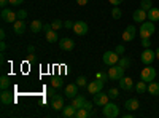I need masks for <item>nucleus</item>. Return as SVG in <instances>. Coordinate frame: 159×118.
Listing matches in <instances>:
<instances>
[{
    "mask_svg": "<svg viewBox=\"0 0 159 118\" xmlns=\"http://www.w3.org/2000/svg\"><path fill=\"white\" fill-rule=\"evenodd\" d=\"M156 32V27H154V22L153 21H145L140 24V29H139V35L140 38H150L153 34Z\"/></svg>",
    "mask_w": 159,
    "mask_h": 118,
    "instance_id": "obj_1",
    "label": "nucleus"
},
{
    "mask_svg": "<svg viewBox=\"0 0 159 118\" xmlns=\"http://www.w3.org/2000/svg\"><path fill=\"white\" fill-rule=\"evenodd\" d=\"M140 78H142L143 82H147V83L153 82L154 78H156V69L153 67L151 64L150 65H145V69H142V72H140Z\"/></svg>",
    "mask_w": 159,
    "mask_h": 118,
    "instance_id": "obj_2",
    "label": "nucleus"
},
{
    "mask_svg": "<svg viewBox=\"0 0 159 118\" xmlns=\"http://www.w3.org/2000/svg\"><path fill=\"white\" fill-rule=\"evenodd\" d=\"M103 116L105 118H116L118 115H119V107L116 106V104H113V102H107L103 106Z\"/></svg>",
    "mask_w": 159,
    "mask_h": 118,
    "instance_id": "obj_3",
    "label": "nucleus"
},
{
    "mask_svg": "<svg viewBox=\"0 0 159 118\" xmlns=\"http://www.w3.org/2000/svg\"><path fill=\"white\" fill-rule=\"evenodd\" d=\"M154 59H156V51H153L151 48H145V50H143V53L140 54V61H142L145 65L153 64Z\"/></svg>",
    "mask_w": 159,
    "mask_h": 118,
    "instance_id": "obj_4",
    "label": "nucleus"
},
{
    "mask_svg": "<svg viewBox=\"0 0 159 118\" xmlns=\"http://www.w3.org/2000/svg\"><path fill=\"white\" fill-rule=\"evenodd\" d=\"M119 58L121 56H119L116 51H105L103 56H102V61H103V64H107V65H115V64H118Z\"/></svg>",
    "mask_w": 159,
    "mask_h": 118,
    "instance_id": "obj_5",
    "label": "nucleus"
},
{
    "mask_svg": "<svg viewBox=\"0 0 159 118\" xmlns=\"http://www.w3.org/2000/svg\"><path fill=\"white\" fill-rule=\"evenodd\" d=\"M0 16H2L3 22H8V24H15L18 21V13H15L10 8H2V15Z\"/></svg>",
    "mask_w": 159,
    "mask_h": 118,
    "instance_id": "obj_6",
    "label": "nucleus"
},
{
    "mask_svg": "<svg viewBox=\"0 0 159 118\" xmlns=\"http://www.w3.org/2000/svg\"><path fill=\"white\" fill-rule=\"evenodd\" d=\"M124 67H121L119 64H115V65H110V70H108V75L111 80H119V78L124 77Z\"/></svg>",
    "mask_w": 159,
    "mask_h": 118,
    "instance_id": "obj_7",
    "label": "nucleus"
},
{
    "mask_svg": "<svg viewBox=\"0 0 159 118\" xmlns=\"http://www.w3.org/2000/svg\"><path fill=\"white\" fill-rule=\"evenodd\" d=\"M86 88H88V93L94 96V94H97V93H99V91H102V89H103V82H102V80H99V78H96V82L88 83V86H86Z\"/></svg>",
    "mask_w": 159,
    "mask_h": 118,
    "instance_id": "obj_8",
    "label": "nucleus"
},
{
    "mask_svg": "<svg viewBox=\"0 0 159 118\" xmlns=\"http://www.w3.org/2000/svg\"><path fill=\"white\" fill-rule=\"evenodd\" d=\"M92 102H94L96 106H99V107H103L107 102H110V96H108V93L105 94V93H102V91H99L97 94H94V99H92Z\"/></svg>",
    "mask_w": 159,
    "mask_h": 118,
    "instance_id": "obj_9",
    "label": "nucleus"
},
{
    "mask_svg": "<svg viewBox=\"0 0 159 118\" xmlns=\"http://www.w3.org/2000/svg\"><path fill=\"white\" fill-rule=\"evenodd\" d=\"M135 35H137V27L135 26H127V27L124 29V32H123V40L124 42H132L135 38Z\"/></svg>",
    "mask_w": 159,
    "mask_h": 118,
    "instance_id": "obj_10",
    "label": "nucleus"
},
{
    "mask_svg": "<svg viewBox=\"0 0 159 118\" xmlns=\"http://www.w3.org/2000/svg\"><path fill=\"white\" fill-rule=\"evenodd\" d=\"M119 88L121 89H124V91H132L135 88V85H134V80H132L130 77H123V78H119Z\"/></svg>",
    "mask_w": 159,
    "mask_h": 118,
    "instance_id": "obj_11",
    "label": "nucleus"
},
{
    "mask_svg": "<svg viewBox=\"0 0 159 118\" xmlns=\"http://www.w3.org/2000/svg\"><path fill=\"white\" fill-rule=\"evenodd\" d=\"M88 24L84 22V21H76L75 24H73V32L76 34V35H80V37H83V35H86L88 34Z\"/></svg>",
    "mask_w": 159,
    "mask_h": 118,
    "instance_id": "obj_12",
    "label": "nucleus"
},
{
    "mask_svg": "<svg viewBox=\"0 0 159 118\" xmlns=\"http://www.w3.org/2000/svg\"><path fill=\"white\" fill-rule=\"evenodd\" d=\"M132 19H134L135 22H139V24H142V22H145L148 19V15H147V11H145V10L137 8L134 13H132Z\"/></svg>",
    "mask_w": 159,
    "mask_h": 118,
    "instance_id": "obj_13",
    "label": "nucleus"
},
{
    "mask_svg": "<svg viewBox=\"0 0 159 118\" xmlns=\"http://www.w3.org/2000/svg\"><path fill=\"white\" fill-rule=\"evenodd\" d=\"M0 101H2L3 106H10V104L15 102V96H13L8 89H2V93H0Z\"/></svg>",
    "mask_w": 159,
    "mask_h": 118,
    "instance_id": "obj_14",
    "label": "nucleus"
},
{
    "mask_svg": "<svg viewBox=\"0 0 159 118\" xmlns=\"http://www.w3.org/2000/svg\"><path fill=\"white\" fill-rule=\"evenodd\" d=\"M78 85L76 83H70V85H67L65 86V91H64V94H65V97H69V99H73L76 94H78Z\"/></svg>",
    "mask_w": 159,
    "mask_h": 118,
    "instance_id": "obj_15",
    "label": "nucleus"
},
{
    "mask_svg": "<svg viewBox=\"0 0 159 118\" xmlns=\"http://www.w3.org/2000/svg\"><path fill=\"white\" fill-rule=\"evenodd\" d=\"M51 107L56 109V110H62L65 106H64V97L61 94H54L51 97Z\"/></svg>",
    "mask_w": 159,
    "mask_h": 118,
    "instance_id": "obj_16",
    "label": "nucleus"
},
{
    "mask_svg": "<svg viewBox=\"0 0 159 118\" xmlns=\"http://www.w3.org/2000/svg\"><path fill=\"white\" fill-rule=\"evenodd\" d=\"M59 46H61V50H64V51H72L73 48H75V42L72 40V38H61L59 40Z\"/></svg>",
    "mask_w": 159,
    "mask_h": 118,
    "instance_id": "obj_17",
    "label": "nucleus"
},
{
    "mask_svg": "<svg viewBox=\"0 0 159 118\" xmlns=\"http://www.w3.org/2000/svg\"><path fill=\"white\" fill-rule=\"evenodd\" d=\"M139 107H140V104H139V101L135 97H130V99H127L124 102V109L129 110V112H135Z\"/></svg>",
    "mask_w": 159,
    "mask_h": 118,
    "instance_id": "obj_18",
    "label": "nucleus"
},
{
    "mask_svg": "<svg viewBox=\"0 0 159 118\" xmlns=\"http://www.w3.org/2000/svg\"><path fill=\"white\" fill-rule=\"evenodd\" d=\"M84 102H86L84 96H81V94H76V96L72 99V106L78 110V109H83V107H84Z\"/></svg>",
    "mask_w": 159,
    "mask_h": 118,
    "instance_id": "obj_19",
    "label": "nucleus"
},
{
    "mask_svg": "<svg viewBox=\"0 0 159 118\" xmlns=\"http://www.w3.org/2000/svg\"><path fill=\"white\" fill-rule=\"evenodd\" d=\"M13 31H15L16 35H22V34L25 32V24H24V21H22V19H18L15 24H13Z\"/></svg>",
    "mask_w": 159,
    "mask_h": 118,
    "instance_id": "obj_20",
    "label": "nucleus"
},
{
    "mask_svg": "<svg viewBox=\"0 0 159 118\" xmlns=\"http://www.w3.org/2000/svg\"><path fill=\"white\" fill-rule=\"evenodd\" d=\"M46 40H48L49 43H59V35H57V31H54V29L48 31V32H46Z\"/></svg>",
    "mask_w": 159,
    "mask_h": 118,
    "instance_id": "obj_21",
    "label": "nucleus"
},
{
    "mask_svg": "<svg viewBox=\"0 0 159 118\" xmlns=\"http://www.w3.org/2000/svg\"><path fill=\"white\" fill-rule=\"evenodd\" d=\"M76 115V109L73 106H67V107H64L62 109V116L64 118H72Z\"/></svg>",
    "mask_w": 159,
    "mask_h": 118,
    "instance_id": "obj_22",
    "label": "nucleus"
},
{
    "mask_svg": "<svg viewBox=\"0 0 159 118\" xmlns=\"http://www.w3.org/2000/svg\"><path fill=\"white\" fill-rule=\"evenodd\" d=\"M147 91L151 94V96H159V83L157 82H150V85H148V88H147Z\"/></svg>",
    "mask_w": 159,
    "mask_h": 118,
    "instance_id": "obj_23",
    "label": "nucleus"
},
{
    "mask_svg": "<svg viewBox=\"0 0 159 118\" xmlns=\"http://www.w3.org/2000/svg\"><path fill=\"white\" fill-rule=\"evenodd\" d=\"M147 15H148V19H150V21H153V22L159 21V8L153 7L151 10H148V11H147Z\"/></svg>",
    "mask_w": 159,
    "mask_h": 118,
    "instance_id": "obj_24",
    "label": "nucleus"
},
{
    "mask_svg": "<svg viewBox=\"0 0 159 118\" xmlns=\"http://www.w3.org/2000/svg\"><path fill=\"white\" fill-rule=\"evenodd\" d=\"M30 31H32L34 34H38L40 31H43V24L40 22V21H32V24H30Z\"/></svg>",
    "mask_w": 159,
    "mask_h": 118,
    "instance_id": "obj_25",
    "label": "nucleus"
},
{
    "mask_svg": "<svg viewBox=\"0 0 159 118\" xmlns=\"http://www.w3.org/2000/svg\"><path fill=\"white\" fill-rule=\"evenodd\" d=\"M147 88H148V83L142 80V82H139V83L135 85V88H134V89L137 91L139 94H142V93H145V91H147Z\"/></svg>",
    "mask_w": 159,
    "mask_h": 118,
    "instance_id": "obj_26",
    "label": "nucleus"
},
{
    "mask_svg": "<svg viewBox=\"0 0 159 118\" xmlns=\"http://www.w3.org/2000/svg\"><path fill=\"white\" fill-rule=\"evenodd\" d=\"M75 116H76V118H88V116H91V112L83 107V109H78V110H76V115H75Z\"/></svg>",
    "mask_w": 159,
    "mask_h": 118,
    "instance_id": "obj_27",
    "label": "nucleus"
},
{
    "mask_svg": "<svg viewBox=\"0 0 159 118\" xmlns=\"http://www.w3.org/2000/svg\"><path fill=\"white\" fill-rule=\"evenodd\" d=\"M96 78H99V80H102V82L105 83V82L110 80V75H108V72H100V70H99V72L96 73Z\"/></svg>",
    "mask_w": 159,
    "mask_h": 118,
    "instance_id": "obj_28",
    "label": "nucleus"
},
{
    "mask_svg": "<svg viewBox=\"0 0 159 118\" xmlns=\"http://www.w3.org/2000/svg\"><path fill=\"white\" fill-rule=\"evenodd\" d=\"M140 8L145 10V11H148V10L153 8V2H151V0H142V2H140Z\"/></svg>",
    "mask_w": 159,
    "mask_h": 118,
    "instance_id": "obj_29",
    "label": "nucleus"
},
{
    "mask_svg": "<svg viewBox=\"0 0 159 118\" xmlns=\"http://www.w3.org/2000/svg\"><path fill=\"white\" fill-rule=\"evenodd\" d=\"M0 88H2V89H8L10 88V77H2V78H0Z\"/></svg>",
    "mask_w": 159,
    "mask_h": 118,
    "instance_id": "obj_30",
    "label": "nucleus"
},
{
    "mask_svg": "<svg viewBox=\"0 0 159 118\" xmlns=\"http://www.w3.org/2000/svg\"><path fill=\"white\" fill-rule=\"evenodd\" d=\"M118 64L121 65V67L127 69L129 65H130V59H129V58H126V56H121V58H119V61H118Z\"/></svg>",
    "mask_w": 159,
    "mask_h": 118,
    "instance_id": "obj_31",
    "label": "nucleus"
},
{
    "mask_svg": "<svg viewBox=\"0 0 159 118\" xmlns=\"http://www.w3.org/2000/svg\"><path fill=\"white\" fill-rule=\"evenodd\" d=\"M121 15H123V13H121V10H119V7H113L111 8V18L113 19H119Z\"/></svg>",
    "mask_w": 159,
    "mask_h": 118,
    "instance_id": "obj_32",
    "label": "nucleus"
},
{
    "mask_svg": "<svg viewBox=\"0 0 159 118\" xmlns=\"http://www.w3.org/2000/svg\"><path fill=\"white\" fill-rule=\"evenodd\" d=\"M78 86H83V88H86L88 86V80H86V77H83V75H80L78 78H76V82H75Z\"/></svg>",
    "mask_w": 159,
    "mask_h": 118,
    "instance_id": "obj_33",
    "label": "nucleus"
},
{
    "mask_svg": "<svg viewBox=\"0 0 159 118\" xmlns=\"http://www.w3.org/2000/svg\"><path fill=\"white\" fill-rule=\"evenodd\" d=\"M51 26H52V29H54V31H61L64 27V22L61 19H54V21L51 22Z\"/></svg>",
    "mask_w": 159,
    "mask_h": 118,
    "instance_id": "obj_34",
    "label": "nucleus"
},
{
    "mask_svg": "<svg viewBox=\"0 0 159 118\" xmlns=\"http://www.w3.org/2000/svg\"><path fill=\"white\" fill-rule=\"evenodd\" d=\"M51 85H52V86H56V88H61V86L64 85V80H62L61 77H54V78L51 80Z\"/></svg>",
    "mask_w": 159,
    "mask_h": 118,
    "instance_id": "obj_35",
    "label": "nucleus"
},
{
    "mask_svg": "<svg viewBox=\"0 0 159 118\" xmlns=\"http://www.w3.org/2000/svg\"><path fill=\"white\" fill-rule=\"evenodd\" d=\"M108 96H110V99H116L119 96V89L118 88H110L108 89Z\"/></svg>",
    "mask_w": 159,
    "mask_h": 118,
    "instance_id": "obj_36",
    "label": "nucleus"
},
{
    "mask_svg": "<svg viewBox=\"0 0 159 118\" xmlns=\"http://www.w3.org/2000/svg\"><path fill=\"white\" fill-rule=\"evenodd\" d=\"M115 51H116L119 56H123V54H124V51H126V48H124V45H116Z\"/></svg>",
    "mask_w": 159,
    "mask_h": 118,
    "instance_id": "obj_37",
    "label": "nucleus"
},
{
    "mask_svg": "<svg viewBox=\"0 0 159 118\" xmlns=\"http://www.w3.org/2000/svg\"><path fill=\"white\" fill-rule=\"evenodd\" d=\"M25 18H27V11H25V10H19L18 11V19H25Z\"/></svg>",
    "mask_w": 159,
    "mask_h": 118,
    "instance_id": "obj_38",
    "label": "nucleus"
},
{
    "mask_svg": "<svg viewBox=\"0 0 159 118\" xmlns=\"http://www.w3.org/2000/svg\"><path fill=\"white\" fill-rule=\"evenodd\" d=\"M46 94H48L49 97L54 96V94H56V86H51V88H48V89H46Z\"/></svg>",
    "mask_w": 159,
    "mask_h": 118,
    "instance_id": "obj_39",
    "label": "nucleus"
},
{
    "mask_svg": "<svg viewBox=\"0 0 159 118\" xmlns=\"http://www.w3.org/2000/svg\"><path fill=\"white\" fill-rule=\"evenodd\" d=\"M142 45H143V48H150L151 46L150 38H142Z\"/></svg>",
    "mask_w": 159,
    "mask_h": 118,
    "instance_id": "obj_40",
    "label": "nucleus"
},
{
    "mask_svg": "<svg viewBox=\"0 0 159 118\" xmlns=\"http://www.w3.org/2000/svg\"><path fill=\"white\" fill-rule=\"evenodd\" d=\"M92 106H94V102H89V101H86V102H84V109H86V110H89V112L92 110Z\"/></svg>",
    "mask_w": 159,
    "mask_h": 118,
    "instance_id": "obj_41",
    "label": "nucleus"
},
{
    "mask_svg": "<svg viewBox=\"0 0 159 118\" xmlns=\"http://www.w3.org/2000/svg\"><path fill=\"white\" fill-rule=\"evenodd\" d=\"M73 24H75V22H72V21H65V22H64V27H67V29H73Z\"/></svg>",
    "mask_w": 159,
    "mask_h": 118,
    "instance_id": "obj_42",
    "label": "nucleus"
},
{
    "mask_svg": "<svg viewBox=\"0 0 159 118\" xmlns=\"http://www.w3.org/2000/svg\"><path fill=\"white\" fill-rule=\"evenodd\" d=\"M24 0H10V5H22Z\"/></svg>",
    "mask_w": 159,
    "mask_h": 118,
    "instance_id": "obj_43",
    "label": "nucleus"
},
{
    "mask_svg": "<svg viewBox=\"0 0 159 118\" xmlns=\"http://www.w3.org/2000/svg\"><path fill=\"white\" fill-rule=\"evenodd\" d=\"M124 2V0H110V3L111 5H115V7H118V5H121Z\"/></svg>",
    "mask_w": 159,
    "mask_h": 118,
    "instance_id": "obj_44",
    "label": "nucleus"
},
{
    "mask_svg": "<svg viewBox=\"0 0 159 118\" xmlns=\"http://www.w3.org/2000/svg\"><path fill=\"white\" fill-rule=\"evenodd\" d=\"M7 5H10V0H0V7L7 8Z\"/></svg>",
    "mask_w": 159,
    "mask_h": 118,
    "instance_id": "obj_45",
    "label": "nucleus"
},
{
    "mask_svg": "<svg viewBox=\"0 0 159 118\" xmlns=\"http://www.w3.org/2000/svg\"><path fill=\"white\" fill-rule=\"evenodd\" d=\"M51 29H52L51 22H48V24H45V26H43V31H45V32H48V31H51Z\"/></svg>",
    "mask_w": 159,
    "mask_h": 118,
    "instance_id": "obj_46",
    "label": "nucleus"
},
{
    "mask_svg": "<svg viewBox=\"0 0 159 118\" xmlns=\"http://www.w3.org/2000/svg\"><path fill=\"white\" fill-rule=\"evenodd\" d=\"M27 51H29V54H34V53H35V46H34V45H29V46H27Z\"/></svg>",
    "mask_w": 159,
    "mask_h": 118,
    "instance_id": "obj_47",
    "label": "nucleus"
},
{
    "mask_svg": "<svg viewBox=\"0 0 159 118\" xmlns=\"http://www.w3.org/2000/svg\"><path fill=\"white\" fill-rule=\"evenodd\" d=\"M88 2H89V0H76V3H78V5H81V7L88 5Z\"/></svg>",
    "mask_w": 159,
    "mask_h": 118,
    "instance_id": "obj_48",
    "label": "nucleus"
},
{
    "mask_svg": "<svg viewBox=\"0 0 159 118\" xmlns=\"http://www.w3.org/2000/svg\"><path fill=\"white\" fill-rule=\"evenodd\" d=\"M5 50H7V43H5V42L2 40V43H0V51H2V53H3Z\"/></svg>",
    "mask_w": 159,
    "mask_h": 118,
    "instance_id": "obj_49",
    "label": "nucleus"
},
{
    "mask_svg": "<svg viewBox=\"0 0 159 118\" xmlns=\"http://www.w3.org/2000/svg\"><path fill=\"white\" fill-rule=\"evenodd\" d=\"M5 37H7V32H5L3 29H0V38H2V40H5Z\"/></svg>",
    "mask_w": 159,
    "mask_h": 118,
    "instance_id": "obj_50",
    "label": "nucleus"
},
{
    "mask_svg": "<svg viewBox=\"0 0 159 118\" xmlns=\"http://www.w3.org/2000/svg\"><path fill=\"white\" fill-rule=\"evenodd\" d=\"M123 118H134V113H132V112H129V113H124V115H123Z\"/></svg>",
    "mask_w": 159,
    "mask_h": 118,
    "instance_id": "obj_51",
    "label": "nucleus"
},
{
    "mask_svg": "<svg viewBox=\"0 0 159 118\" xmlns=\"http://www.w3.org/2000/svg\"><path fill=\"white\" fill-rule=\"evenodd\" d=\"M156 59H159V48L156 50Z\"/></svg>",
    "mask_w": 159,
    "mask_h": 118,
    "instance_id": "obj_52",
    "label": "nucleus"
}]
</instances>
